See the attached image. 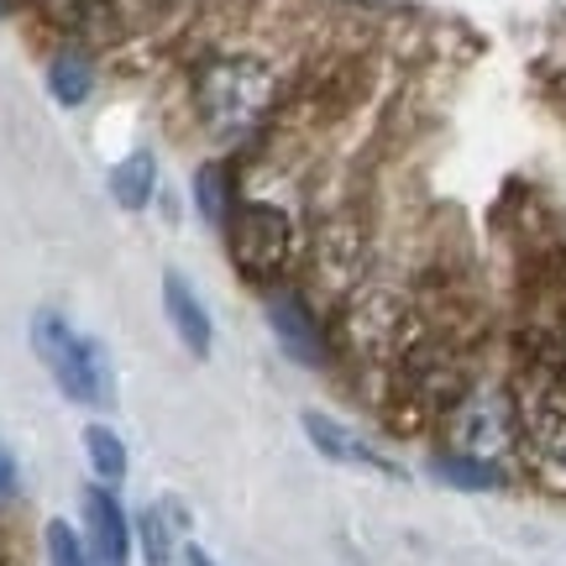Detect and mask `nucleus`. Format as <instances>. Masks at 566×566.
Segmentation results:
<instances>
[{"label": "nucleus", "instance_id": "1", "mask_svg": "<svg viewBox=\"0 0 566 566\" xmlns=\"http://www.w3.org/2000/svg\"><path fill=\"white\" fill-rule=\"evenodd\" d=\"M195 105H200V122L216 142H247L279 111V74L258 53H221L200 69Z\"/></svg>", "mask_w": 566, "mask_h": 566}, {"label": "nucleus", "instance_id": "7", "mask_svg": "<svg viewBox=\"0 0 566 566\" xmlns=\"http://www.w3.org/2000/svg\"><path fill=\"white\" fill-rule=\"evenodd\" d=\"M520 457L546 488L566 493V378L520 394Z\"/></svg>", "mask_w": 566, "mask_h": 566}, {"label": "nucleus", "instance_id": "14", "mask_svg": "<svg viewBox=\"0 0 566 566\" xmlns=\"http://www.w3.org/2000/svg\"><path fill=\"white\" fill-rule=\"evenodd\" d=\"M430 472L441 478V483L462 488V493H493V488L509 483V467H493V462H478V457H462V451H441Z\"/></svg>", "mask_w": 566, "mask_h": 566}, {"label": "nucleus", "instance_id": "4", "mask_svg": "<svg viewBox=\"0 0 566 566\" xmlns=\"http://www.w3.org/2000/svg\"><path fill=\"white\" fill-rule=\"evenodd\" d=\"M446 451H462L478 462L509 467L520 457V394L499 384H467V394L446 409Z\"/></svg>", "mask_w": 566, "mask_h": 566}, {"label": "nucleus", "instance_id": "6", "mask_svg": "<svg viewBox=\"0 0 566 566\" xmlns=\"http://www.w3.org/2000/svg\"><path fill=\"white\" fill-rule=\"evenodd\" d=\"M304 268L315 294L331 304H346L367 283V226L352 210H336L315 226V237L304 242Z\"/></svg>", "mask_w": 566, "mask_h": 566}, {"label": "nucleus", "instance_id": "3", "mask_svg": "<svg viewBox=\"0 0 566 566\" xmlns=\"http://www.w3.org/2000/svg\"><path fill=\"white\" fill-rule=\"evenodd\" d=\"M226 242H231V268L247 283H263V289H283L289 273L304 263L300 221L273 200L237 205V216L226 226Z\"/></svg>", "mask_w": 566, "mask_h": 566}, {"label": "nucleus", "instance_id": "10", "mask_svg": "<svg viewBox=\"0 0 566 566\" xmlns=\"http://www.w3.org/2000/svg\"><path fill=\"white\" fill-rule=\"evenodd\" d=\"M84 530H90V556L95 566H126L132 562V541H137V530L126 520L122 499H116V488H84Z\"/></svg>", "mask_w": 566, "mask_h": 566}, {"label": "nucleus", "instance_id": "5", "mask_svg": "<svg viewBox=\"0 0 566 566\" xmlns=\"http://www.w3.org/2000/svg\"><path fill=\"white\" fill-rule=\"evenodd\" d=\"M409 342H415L409 310L394 289H384V283H363V289L342 304V346L357 357V363L394 367L399 357H405Z\"/></svg>", "mask_w": 566, "mask_h": 566}, {"label": "nucleus", "instance_id": "13", "mask_svg": "<svg viewBox=\"0 0 566 566\" xmlns=\"http://www.w3.org/2000/svg\"><path fill=\"white\" fill-rule=\"evenodd\" d=\"M111 195H116L122 210H147L153 195H158V163H153V153H126L111 168Z\"/></svg>", "mask_w": 566, "mask_h": 566}, {"label": "nucleus", "instance_id": "15", "mask_svg": "<svg viewBox=\"0 0 566 566\" xmlns=\"http://www.w3.org/2000/svg\"><path fill=\"white\" fill-rule=\"evenodd\" d=\"M174 525H179V509H147V514H142L137 525V546H142V562L147 566H174L179 562V535H174Z\"/></svg>", "mask_w": 566, "mask_h": 566}, {"label": "nucleus", "instance_id": "17", "mask_svg": "<svg viewBox=\"0 0 566 566\" xmlns=\"http://www.w3.org/2000/svg\"><path fill=\"white\" fill-rule=\"evenodd\" d=\"M48 90H53V101L69 105V111L90 101V90H95V69H90V59H84L80 48H69V53H59V59L48 63Z\"/></svg>", "mask_w": 566, "mask_h": 566}, {"label": "nucleus", "instance_id": "21", "mask_svg": "<svg viewBox=\"0 0 566 566\" xmlns=\"http://www.w3.org/2000/svg\"><path fill=\"white\" fill-rule=\"evenodd\" d=\"M184 566H216V556L205 546H184Z\"/></svg>", "mask_w": 566, "mask_h": 566}, {"label": "nucleus", "instance_id": "11", "mask_svg": "<svg viewBox=\"0 0 566 566\" xmlns=\"http://www.w3.org/2000/svg\"><path fill=\"white\" fill-rule=\"evenodd\" d=\"M163 315H168V325H174V336L184 342V352L189 357H210V346H216V325H210V310H205V300L189 289V279L184 273H163Z\"/></svg>", "mask_w": 566, "mask_h": 566}, {"label": "nucleus", "instance_id": "8", "mask_svg": "<svg viewBox=\"0 0 566 566\" xmlns=\"http://www.w3.org/2000/svg\"><path fill=\"white\" fill-rule=\"evenodd\" d=\"M268 331H273V342L289 363L310 367V373H321L331 363V331H325L321 310L304 300L300 289H268Z\"/></svg>", "mask_w": 566, "mask_h": 566}, {"label": "nucleus", "instance_id": "2", "mask_svg": "<svg viewBox=\"0 0 566 566\" xmlns=\"http://www.w3.org/2000/svg\"><path fill=\"white\" fill-rule=\"evenodd\" d=\"M32 352L42 357V367L59 384L63 399H74L84 409H105L116 399V367L105 357V346L95 336L74 331L59 310H38L32 315Z\"/></svg>", "mask_w": 566, "mask_h": 566}, {"label": "nucleus", "instance_id": "18", "mask_svg": "<svg viewBox=\"0 0 566 566\" xmlns=\"http://www.w3.org/2000/svg\"><path fill=\"white\" fill-rule=\"evenodd\" d=\"M48 17L59 21L69 38H105L111 32V0H48Z\"/></svg>", "mask_w": 566, "mask_h": 566}, {"label": "nucleus", "instance_id": "19", "mask_svg": "<svg viewBox=\"0 0 566 566\" xmlns=\"http://www.w3.org/2000/svg\"><path fill=\"white\" fill-rule=\"evenodd\" d=\"M42 546H48V566H95L90 546H84L80 535H74V525H63V520H48Z\"/></svg>", "mask_w": 566, "mask_h": 566}, {"label": "nucleus", "instance_id": "9", "mask_svg": "<svg viewBox=\"0 0 566 566\" xmlns=\"http://www.w3.org/2000/svg\"><path fill=\"white\" fill-rule=\"evenodd\" d=\"M304 436H310V446L321 451L325 462H336V467H357V472H378V478H405V467L394 462L388 451H378L373 441H363L352 424L342 420H331V415H321V409H304Z\"/></svg>", "mask_w": 566, "mask_h": 566}, {"label": "nucleus", "instance_id": "20", "mask_svg": "<svg viewBox=\"0 0 566 566\" xmlns=\"http://www.w3.org/2000/svg\"><path fill=\"white\" fill-rule=\"evenodd\" d=\"M21 488V472H17V457L6 451V441H0V504H11Z\"/></svg>", "mask_w": 566, "mask_h": 566}, {"label": "nucleus", "instance_id": "12", "mask_svg": "<svg viewBox=\"0 0 566 566\" xmlns=\"http://www.w3.org/2000/svg\"><path fill=\"white\" fill-rule=\"evenodd\" d=\"M237 179H231V168L226 163H200L195 168V210H200L210 226H231V216H237Z\"/></svg>", "mask_w": 566, "mask_h": 566}, {"label": "nucleus", "instance_id": "16", "mask_svg": "<svg viewBox=\"0 0 566 566\" xmlns=\"http://www.w3.org/2000/svg\"><path fill=\"white\" fill-rule=\"evenodd\" d=\"M84 457H90L95 483H105V488L126 483V441L111 424H84Z\"/></svg>", "mask_w": 566, "mask_h": 566}]
</instances>
